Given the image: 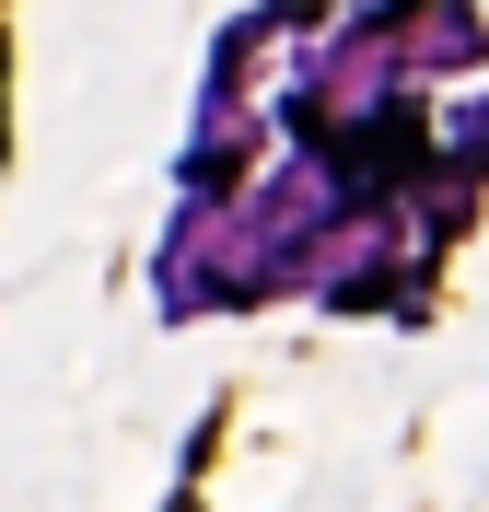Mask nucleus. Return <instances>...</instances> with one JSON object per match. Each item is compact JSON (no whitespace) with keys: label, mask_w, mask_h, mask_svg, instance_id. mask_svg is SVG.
Wrapping results in <instances>:
<instances>
[{"label":"nucleus","mask_w":489,"mask_h":512,"mask_svg":"<svg viewBox=\"0 0 489 512\" xmlns=\"http://www.w3.org/2000/svg\"><path fill=\"white\" fill-rule=\"evenodd\" d=\"M0 70H12V35H0ZM0 163H12V105H0Z\"/></svg>","instance_id":"f257e3e1"}]
</instances>
